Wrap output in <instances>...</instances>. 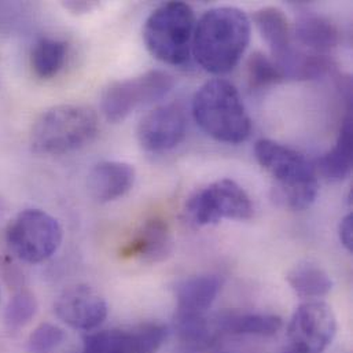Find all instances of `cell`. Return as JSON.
<instances>
[{
	"mask_svg": "<svg viewBox=\"0 0 353 353\" xmlns=\"http://www.w3.org/2000/svg\"><path fill=\"white\" fill-rule=\"evenodd\" d=\"M252 33L248 14L238 7H216L198 19L191 54L212 74L231 72L245 54Z\"/></svg>",
	"mask_w": 353,
	"mask_h": 353,
	"instance_id": "6da1fadb",
	"label": "cell"
},
{
	"mask_svg": "<svg viewBox=\"0 0 353 353\" xmlns=\"http://www.w3.org/2000/svg\"><path fill=\"white\" fill-rule=\"evenodd\" d=\"M254 157L260 167L275 180V201L290 210H305L319 194V181L314 164L300 152L271 139L254 145Z\"/></svg>",
	"mask_w": 353,
	"mask_h": 353,
	"instance_id": "7a4b0ae2",
	"label": "cell"
},
{
	"mask_svg": "<svg viewBox=\"0 0 353 353\" xmlns=\"http://www.w3.org/2000/svg\"><path fill=\"white\" fill-rule=\"evenodd\" d=\"M192 116L199 128L217 142L238 145L252 132V120L238 90L224 79L209 80L195 92Z\"/></svg>",
	"mask_w": 353,
	"mask_h": 353,
	"instance_id": "3957f363",
	"label": "cell"
},
{
	"mask_svg": "<svg viewBox=\"0 0 353 353\" xmlns=\"http://www.w3.org/2000/svg\"><path fill=\"white\" fill-rule=\"evenodd\" d=\"M99 120L85 105L66 103L47 109L30 131V148L40 156H63L88 146L98 135Z\"/></svg>",
	"mask_w": 353,
	"mask_h": 353,
	"instance_id": "277c9868",
	"label": "cell"
},
{
	"mask_svg": "<svg viewBox=\"0 0 353 353\" xmlns=\"http://www.w3.org/2000/svg\"><path fill=\"white\" fill-rule=\"evenodd\" d=\"M192 8L183 1L159 6L143 25V41L148 51L168 65H181L191 55L195 29Z\"/></svg>",
	"mask_w": 353,
	"mask_h": 353,
	"instance_id": "5b68a950",
	"label": "cell"
},
{
	"mask_svg": "<svg viewBox=\"0 0 353 353\" xmlns=\"http://www.w3.org/2000/svg\"><path fill=\"white\" fill-rule=\"evenodd\" d=\"M62 239L59 221L41 209L19 212L6 230L8 250L26 264H40L51 259L61 248Z\"/></svg>",
	"mask_w": 353,
	"mask_h": 353,
	"instance_id": "8992f818",
	"label": "cell"
},
{
	"mask_svg": "<svg viewBox=\"0 0 353 353\" xmlns=\"http://www.w3.org/2000/svg\"><path fill=\"white\" fill-rule=\"evenodd\" d=\"M174 85V76L164 70H149L137 77L112 81L102 92V113L109 123L119 124L135 109L165 98Z\"/></svg>",
	"mask_w": 353,
	"mask_h": 353,
	"instance_id": "52a82bcc",
	"label": "cell"
},
{
	"mask_svg": "<svg viewBox=\"0 0 353 353\" xmlns=\"http://www.w3.org/2000/svg\"><path fill=\"white\" fill-rule=\"evenodd\" d=\"M184 213L191 224L206 227L223 219L249 220L253 216V203L236 181L220 179L192 194L185 202Z\"/></svg>",
	"mask_w": 353,
	"mask_h": 353,
	"instance_id": "ba28073f",
	"label": "cell"
},
{
	"mask_svg": "<svg viewBox=\"0 0 353 353\" xmlns=\"http://www.w3.org/2000/svg\"><path fill=\"white\" fill-rule=\"evenodd\" d=\"M288 332L294 351L322 353L332 345L337 334V319L329 304L314 300L296 310Z\"/></svg>",
	"mask_w": 353,
	"mask_h": 353,
	"instance_id": "9c48e42d",
	"label": "cell"
},
{
	"mask_svg": "<svg viewBox=\"0 0 353 353\" xmlns=\"http://www.w3.org/2000/svg\"><path fill=\"white\" fill-rule=\"evenodd\" d=\"M54 312L69 327L92 332L105 322L109 307L99 292L90 285L79 283L65 289L58 296Z\"/></svg>",
	"mask_w": 353,
	"mask_h": 353,
	"instance_id": "30bf717a",
	"label": "cell"
},
{
	"mask_svg": "<svg viewBox=\"0 0 353 353\" xmlns=\"http://www.w3.org/2000/svg\"><path fill=\"white\" fill-rule=\"evenodd\" d=\"M167 339V329L145 323L130 330H102L84 339L83 353H156Z\"/></svg>",
	"mask_w": 353,
	"mask_h": 353,
	"instance_id": "8fae6325",
	"label": "cell"
},
{
	"mask_svg": "<svg viewBox=\"0 0 353 353\" xmlns=\"http://www.w3.org/2000/svg\"><path fill=\"white\" fill-rule=\"evenodd\" d=\"M187 120L184 110L176 105H163L146 113L137 128L142 149L153 153L172 150L184 139Z\"/></svg>",
	"mask_w": 353,
	"mask_h": 353,
	"instance_id": "7c38bea8",
	"label": "cell"
},
{
	"mask_svg": "<svg viewBox=\"0 0 353 353\" xmlns=\"http://www.w3.org/2000/svg\"><path fill=\"white\" fill-rule=\"evenodd\" d=\"M174 252V238L167 221L159 217L146 220L131 241L121 248V257L148 264L165 261Z\"/></svg>",
	"mask_w": 353,
	"mask_h": 353,
	"instance_id": "4fadbf2b",
	"label": "cell"
},
{
	"mask_svg": "<svg viewBox=\"0 0 353 353\" xmlns=\"http://www.w3.org/2000/svg\"><path fill=\"white\" fill-rule=\"evenodd\" d=\"M134 165L124 161H102L97 164L87 179L91 196L98 202H112L124 196L135 183Z\"/></svg>",
	"mask_w": 353,
	"mask_h": 353,
	"instance_id": "5bb4252c",
	"label": "cell"
},
{
	"mask_svg": "<svg viewBox=\"0 0 353 353\" xmlns=\"http://www.w3.org/2000/svg\"><path fill=\"white\" fill-rule=\"evenodd\" d=\"M314 164L316 175L330 183H339L352 172V114L345 116L336 145Z\"/></svg>",
	"mask_w": 353,
	"mask_h": 353,
	"instance_id": "9a60e30c",
	"label": "cell"
},
{
	"mask_svg": "<svg viewBox=\"0 0 353 353\" xmlns=\"http://www.w3.org/2000/svg\"><path fill=\"white\" fill-rule=\"evenodd\" d=\"M221 289L217 275H195L179 281L175 286L176 311L205 314Z\"/></svg>",
	"mask_w": 353,
	"mask_h": 353,
	"instance_id": "2e32d148",
	"label": "cell"
},
{
	"mask_svg": "<svg viewBox=\"0 0 353 353\" xmlns=\"http://www.w3.org/2000/svg\"><path fill=\"white\" fill-rule=\"evenodd\" d=\"M253 21L261 37L268 44L275 61L293 48L292 26L286 14L279 7L267 6L259 8L253 14Z\"/></svg>",
	"mask_w": 353,
	"mask_h": 353,
	"instance_id": "e0dca14e",
	"label": "cell"
},
{
	"mask_svg": "<svg viewBox=\"0 0 353 353\" xmlns=\"http://www.w3.org/2000/svg\"><path fill=\"white\" fill-rule=\"evenodd\" d=\"M297 41L311 52L326 54L340 44L341 33L336 23L318 14H305L300 17L294 26Z\"/></svg>",
	"mask_w": 353,
	"mask_h": 353,
	"instance_id": "ac0fdd59",
	"label": "cell"
},
{
	"mask_svg": "<svg viewBox=\"0 0 353 353\" xmlns=\"http://www.w3.org/2000/svg\"><path fill=\"white\" fill-rule=\"evenodd\" d=\"M216 325L220 330L232 336L272 337L283 326L279 316L257 312H228L219 316Z\"/></svg>",
	"mask_w": 353,
	"mask_h": 353,
	"instance_id": "d6986e66",
	"label": "cell"
},
{
	"mask_svg": "<svg viewBox=\"0 0 353 353\" xmlns=\"http://www.w3.org/2000/svg\"><path fill=\"white\" fill-rule=\"evenodd\" d=\"M275 62L281 68L285 80H315L333 69V62L326 54L307 52L294 47Z\"/></svg>",
	"mask_w": 353,
	"mask_h": 353,
	"instance_id": "ffe728a7",
	"label": "cell"
},
{
	"mask_svg": "<svg viewBox=\"0 0 353 353\" xmlns=\"http://www.w3.org/2000/svg\"><path fill=\"white\" fill-rule=\"evenodd\" d=\"M286 281L301 299L325 297L333 289L330 275L322 267L312 263L296 264L286 274Z\"/></svg>",
	"mask_w": 353,
	"mask_h": 353,
	"instance_id": "44dd1931",
	"label": "cell"
},
{
	"mask_svg": "<svg viewBox=\"0 0 353 353\" xmlns=\"http://www.w3.org/2000/svg\"><path fill=\"white\" fill-rule=\"evenodd\" d=\"M69 52L66 41L52 37H43L36 41L30 52V68L36 77L50 80L65 66Z\"/></svg>",
	"mask_w": 353,
	"mask_h": 353,
	"instance_id": "7402d4cb",
	"label": "cell"
},
{
	"mask_svg": "<svg viewBox=\"0 0 353 353\" xmlns=\"http://www.w3.org/2000/svg\"><path fill=\"white\" fill-rule=\"evenodd\" d=\"M174 327L180 341L190 350L199 351L210 347L214 343L210 325L205 314L176 311Z\"/></svg>",
	"mask_w": 353,
	"mask_h": 353,
	"instance_id": "603a6c76",
	"label": "cell"
},
{
	"mask_svg": "<svg viewBox=\"0 0 353 353\" xmlns=\"http://www.w3.org/2000/svg\"><path fill=\"white\" fill-rule=\"evenodd\" d=\"M248 83L252 90H261L285 81L278 63L261 51H254L246 62Z\"/></svg>",
	"mask_w": 353,
	"mask_h": 353,
	"instance_id": "cb8c5ba5",
	"label": "cell"
},
{
	"mask_svg": "<svg viewBox=\"0 0 353 353\" xmlns=\"http://www.w3.org/2000/svg\"><path fill=\"white\" fill-rule=\"evenodd\" d=\"M39 310L34 294L29 290L17 292L4 310V325L10 333L23 329L36 316Z\"/></svg>",
	"mask_w": 353,
	"mask_h": 353,
	"instance_id": "d4e9b609",
	"label": "cell"
},
{
	"mask_svg": "<svg viewBox=\"0 0 353 353\" xmlns=\"http://www.w3.org/2000/svg\"><path fill=\"white\" fill-rule=\"evenodd\" d=\"M65 340V332L52 323L39 325L28 339V351L30 353H51Z\"/></svg>",
	"mask_w": 353,
	"mask_h": 353,
	"instance_id": "484cf974",
	"label": "cell"
},
{
	"mask_svg": "<svg viewBox=\"0 0 353 353\" xmlns=\"http://www.w3.org/2000/svg\"><path fill=\"white\" fill-rule=\"evenodd\" d=\"M22 6L18 3H0V36H7L19 25Z\"/></svg>",
	"mask_w": 353,
	"mask_h": 353,
	"instance_id": "4316f807",
	"label": "cell"
},
{
	"mask_svg": "<svg viewBox=\"0 0 353 353\" xmlns=\"http://www.w3.org/2000/svg\"><path fill=\"white\" fill-rule=\"evenodd\" d=\"M339 235L343 246L352 253L353 250V214H347L339 227Z\"/></svg>",
	"mask_w": 353,
	"mask_h": 353,
	"instance_id": "83f0119b",
	"label": "cell"
},
{
	"mask_svg": "<svg viewBox=\"0 0 353 353\" xmlns=\"http://www.w3.org/2000/svg\"><path fill=\"white\" fill-rule=\"evenodd\" d=\"M62 6L66 10L72 11L73 14H85V12H91L99 4L98 1H65L62 3Z\"/></svg>",
	"mask_w": 353,
	"mask_h": 353,
	"instance_id": "f1b7e54d",
	"label": "cell"
},
{
	"mask_svg": "<svg viewBox=\"0 0 353 353\" xmlns=\"http://www.w3.org/2000/svg\"><path fill=\"white\" fill-rule=\"evenodd\" d=\"M214 345V352L216 353H252L250 351H246L241 347H232V345H228V344H219V343H213Z\"/></svg>",
	"mask_w": 353,
	"mask_h": 353,
	"instance_id": "f546056e",
	"label": "cell"
},
{
	"mask_svg": "<svg viewBox=\"0 0 353 353\" xmlns=\"http://www.w3.org/2000/svg\"><path fill=\"white\" fill-rule=\"evenodd\" d=\"M290 353H300V352H297V351H293V352H290Z\"/></svg>",
	"mask_w": 353,
	"mask_h": 353,
	"instance_id": "4dcf8cb0",
	"label": "cell"
}]
</instances>
